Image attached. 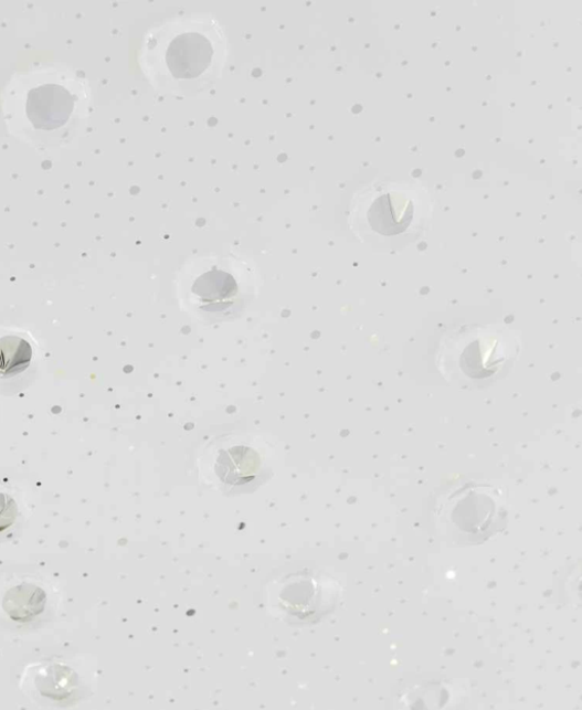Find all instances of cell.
<instances>
[{
    "label": "cell",
    "instance_id": "1",
    "mask_svg": "<svg viewBox=\"0 0 582 710\" xmlns=\"http://www.w3.org/2000/svg\"><path fill=\"white\" fill-rule=\"evenodd\" d=\"M89 110L83 77L63 66L42 65L12 77L3 94L11 135L30 142H62L77 135Z\"/></svg>",
    "mask_w": 582,
    "mask_h": 710
},
{
    "label": "cell",
    "instance_id": "3",
    "mask_svg": "<svg viewBox=\"0 0 582 710\" xmlns=\"http://www.w3.org/2000/svg\"><path fill=\"white\" fill-rule=\"evenodd\" d=\"M368 215L373 230L384 235H394L409 227L413 219V206L399 195L385 193L375 200Z\"/></svg>",
    "mask_w": 582,
    "mask_h": 710
},
{
    "label": "cell",
    "instance_id": "4",
    "mask_svg": "<svg viewBox=\"0 0 582 710\" xmlns=\"http://www.w3.org/2000/svg\"><path fill=\"white\" fill-rule=\"evenodd\" d=\"M237 285L232 276L223 271H210L193 286V293L207 301L225 299L236 293Z\"/></svg>",
    "mask_w": 582,
    "mask_h": 710
},
{
    "label": "cell",
    "instance_id": "2",
    "mask_svg": "<svg viewBox=\"0 0 582 710\" xmlns=\"http://www.w3.org/2000/svg\"><path fill=\"white\" fill-rule=\"evenodd\" d=\"M225 55V36L216 21L184 18L149 32L141 64L155 88L184 97L203 93L219 81Z\"/></svg>",
    "mask_w": 582,
    "mask_h": 710
},
{
    "label": "cell",
    "instance_id": "5",
    "mask_svg": "<svg viewBox=\"0 0 582 710\" xmlns=\"http://www.w3.org/2000/svg\"><path fill=\"white\" fill-rule=\"evenodd\" d=\"M31 360V348L28 342L18 338L0 341V373L9 375L21 372Z\"/></svg>",
    "mask_w": 582,
    "mask_h": 710
}]
</instances>
